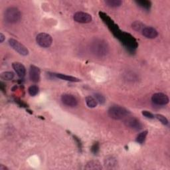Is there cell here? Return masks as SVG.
<instances>
[{
	"label": "cell",
	"instance_id": "ba28073f",
	"mask_svg": "<svg viewBox=\"0 0 170 170\" xmlns=\"http://www.w3.org/2000/svg\"><path fill=\"white\" fill-rule=\"evenodd\" d=\"M61 101L65 105L70 107H75L78 105V100L75 96L71 94H64L61 96Z\"/></svg>",
	"mask_w": 170,
	"mask_h": 170
},
{
	"label": "cell",
	"instance_id": "44dd1931",
	"mask_svg": "<svg viewBox=\"0 0 170 170\" xmlns=\"http://www.w3.org/2000/svg\"><path fill=\"white\" fill-rule=\"evenodd\" d=\"M155 118H156L159 122L164 125H168V120L166 118V117L162 114H155Z\"/></svg>",
	"mask_w": 170,
	"mask_h": 170
},
{
	"label": "cell",
	"instance_id": "2e32d148",
	"mask_svg": "<svg viewBox=\"0 0 170 170\" xmlns=\"http://www.w3.org/2000/svg\"><path fill=\"white\" fill-rule=\"evenodd\" d=\"M136 4L141 7L142 8L145 9H150L151 8V5H152V3L150 1H146V0H142V1H136Z\"/></svg>",
	"mask_w": 170,
	"mask_h": 170
},
{
	"label": "cell",
	"instance_id": "52a82bcc",
	"mask_svg": "<svg viewBox=\"0 0 170 170\" xmlns=\"http://www.w3.org/2000/svg\"><path fill=\"white\" fill-rule=\"evenodd\" d=\"M152 102L158 105H166L169 102L168 96L164 93H155L152 97Z\"/></svg>",
	"mask_w": 170,
	"mask_h": 170
},
{
	"label": "cell",
	"instance_id": "5b68a950",
	"mask_svg": "<svg viewBox=\"0 0 170 170\" xmlns=\"http://www.w3.org/2000/svg\"><path fill=\"white\" fill-rule=\"evenodd\" d=\"M9 44L13 49L16 51L19 54L23 55V56H26L29 54V51L27 49V48L24 46L23 44L19 42L18 41H17L14 39H9Z\"/></svg>",
	"mask_w": 170,
	"mask_h": 170
},
{
	"label": "cell",
	"instance_id": "8992f818",
	"mask_svg": "<svg viewBox=\"0 0 170 170\" xmlns=\"http://www.w3.org/2000/svg\"><path fill=\"white\" fill-rule=\"evenodd\" d=\"M73 19L76 22L80 23H88L92 22V17L89 13L79 12L75 13Z\"/></svg>",
	"mask_w": 170,
	"mask_h": 170
},
{
	"label": "cell",
	"instance_id": "30bf717a",
	"mask_svg": "<svg viewBox=\"0 0 170 170\" xmlns=\"http://www.w3.org/2000/svg\"><path fill=\"white\" fill-rule=\"evenodd\" d=\"M40 69L36 66L31 65L29 69V78L33 82H37L40 80Z\"/></svg>",
	"mask_w": 170,
	"mask_h": 170
},
{
	"label": "cell",
	"instance_id": "d6986e66",
	"mask_svg": "<svg viewBox=\"0 0 170 170\" xmlns=\"http://www.w3.org/2000/svg\"><path fill=\"white\" fill-rule=\"evenodd\" d=\"M147 135H148V131L147 130L142 132H141L140 134L138 135V136L136 138V142H138V143L142 144L145 142Z\"/></svg>",
	"mask_w": 170,
	"mask_h": 170
},
{
	"label": "cell",
	"instance_id": "7402d4cb",
	"mask_svg": "<svg viewBox=\"0 0 170 170\" xmlns=\"http://www.w3.org/2000/svg\"><path fill=\"white\" fill-rule=\"evenodd\" d=\"M95 98L97 100V102L100 103V105H103L105 102V96H102V95H100L99 93H96L95 95Z\"/></svg>",
	"mask_w": 170,
	"mask_h": 170
},
{
	"label": "cell",
	"instance_id": "d4e9b609",
	"mask_svg": "<svg viewBox=\"0 0 170 170\" xmlns=\"http://www.w3.org/2000/svg\"><path fill=\"white\" fill-rule=\"evenodd\" d=\"M106 164L108 165H115L116 164V160L115 159H114L112 157H110L109 159H106Z\"/></svg>",
	"mask_w": 170,
	"mask_h": 170
},
{
	"label": "cell",
	"instance_id": "7a4b0ae2",
	"mask_svg": "<svg viewBox=\"0 0 170 170\" xmlns=\"http://www.w3.org/2000/svg\"><path fill=\"white\" fill-rule=\"evenodd\" d=\"M4 17L7 22L9 23H16L22 18V13L19 9L15 7H10L4 13Z\"/></svg>",
	"mask_w": 170,
	"mask_h": 170
},
{
	"label": "cell",
	"instance_id": "6da1fadb",
	"mask_svg": "<svg viewBox=\"0 0 170 170\" xmlns=\"http://www.w3.org/2000/svg\"><path fill=\"white\" fill-rule=\"evenodd\" d=\"M108 113L111 118L114 120H122L130 114V112L126 108L120 106L110 107Z\"/></svg>",
	"mask_w": 170,
	"mask_h": 170
},
{
	"label": "cell",
	"instance_id": "9a60e30c",
	"mask_svg": "<svg viewBox=\"0 0 170 170\" xmlns=\"http://www.w3.org/2000/svg\"><path fill=\"white\" fill-rule=\"evenodd\" d=\"M86 169H101L102 166L98 162L91 161L89 162L85 168Z\"/></svg>",
	"mask_w": 170,
	"mask_h": 170
},
{
	"label": "cell",
	"instance_id": "3957f363",
	"mask_svg": "<svg viewBox=\"0 0 170 170\" xmlns=\"http://www.w3.org/2000/svg\"><path fill=\"white\" fill-rule=\"evenodd\" d=\"M92 48L96 55L103 56L108 53V47L106 42H104L102 40H98L93 43Z\"/></svg>",
	"mask_w": 170,
	"mask_h": 170
},
{
	"label": "cell",
	"instance_id": "4fadbf2b",
	"mask_svg": "<svg viewBox=\"0 0 170 170\" xmlns=\"http://www.w3.org/2000/svg\"><path fill=\"white\" fill-rule=\"evenodd\" d=\"M53 75L54 77H57L58 78H60L62 80H64V81H69V82H79L81 80L74 77H71V76H68L66 75H63V74H60V73H53Z\"/></svg>",
	"mask_w": 170,
	"mask_h": 170
},
{
	"label": "cell",
	"instance_id": "7c38bea8",
	"mask_svg": "<svg viewBox=\"0 0 170 170\" xmlns=\"http://www.w3.org/2000/svg\"><path fill=\"white\" fill-rule=\"evenodd\" d=\"M142 35L148 39H154L158 35V33L153 27H146L142 29Z\"/></svg>",
	"mask_w": 170,
	"mask_h": 170
},
{
	"label": "cell",
	"instance_id": "ac0fdd59",
	"mask_svg": "<svg viewBox=\"0 0 170 170\" xmlns=\"http://www.w3.org/2000/svg\"><path fill=\"white\" fill-rule=\"evenodd\" d=\"M0 77L3 81H11L14 78V74L12 72H3L0 75Z\"/></svg>",
	"mask_w": 170,
	"mask_h": 170
},
{
	"label": "cell",
	"instance_id": "603a6c76",
	"mask_svg": "<svg viewBox=\"0 0 170 170\" xmlns=\"http://www.w3.org/2000/svg\"><path fill=\"white\" fill-rule=\"evenodd\" d=\"M142 114L145 116V117H146L147 118H150V119H153L154 118V115L152 113H151L150 112H149V111H147V110H144V111H142Z\"/></svg>",
	"mask_w": 170,
	"mask_h": 170
},
{
	"label": "cell",
	"instance_id": "ffe728a7",
	"mask_svg": "<svg viewBox=\"0 0 170 170\" xmlns=\"http://www.w3.org/2000/svg\"><path fill=\"white\" fill-rule=\"evenodd\" d=\"M29 94L32 96H36L38 92H39V87L36 85H32L28 89Z\"/></svg>",
	"mask_w": 170,
	"mask_h": 170
},
{
	"label": "cell",
	"instance_id": "4316f807",
	"mask_svg": "<svg viewBox=\"0 0 170 170\" xmlns=\"http://www.w3.org/2000/svg\"><path fill=\"white\" fill-rule=\"evenodd\" d=\"M5 36L3 35V34L2 33H0V42L1 43H3V41L5 40Z\"/></svg>",
	"mask_w": 170,
	"mask_h": 170
},
{
	"label": "cell",
	"instance_id": "cb8c5ba5",
	"mask_svg": "<svg viewBox=\"0 0 170 170\" xmlns=\"http://www.w3.org/2000/svg\"><path fill=\"white\" fill-rule=\"evenodd\" d=\"M142 26H143V25L139 22H136L132 24V28L136 31H140L142 28Z\"/></svg>",
	"mask_w": 170,
	"mask_h": 170
},
{
	"label": "cell",
	"instance_id": "5bb4252c",
	"mask_svg": "<svg viewBox=\"0 0 170 170\" xmlns=\"http://www.w3.org/2000/svg\"><path fill=\"white\" fill-rule=\"evenodd\" d=\"M85 100H86V105H87L89 108H95V107L97 106V104H98V102H97V100H96L95 97L91 96H86Z\"/></svg>",
	"mask_w": 170,
	"mask_h": 170
},
{
	"label": "cell",
	"instance_id": "9c48e42d",
	"mask_svg": "<svg viewBox=\"0 0 170 170\" xmlns=\"http://www.w3.org/2000/svg\"><path fill=\"white\" fill-rule=\"evenodd\" d=\"M125 124H126L128 127L135 130H140L143 128V125H142L140 121L136 118H128L125 121Z\"/></svg>",
	"mask_w": 170,
	"mask_h": 170
},
{
	"label": "cell",
	"instance_id": "484cf974",
	"mask_svg": "<svg viewBox=\"0 0 170 170\" xmlns=\"http://www.w3.org/2000/svg\"><path fill=\"white\" fill-rule=\"evenodd\" d=\"M98 150H99V144H98V142H96V143H95V144L92 145V152H93L94 154H96L97 152H98Z\"/></svg>",
	"mask_w": 170,
	"mask_h": 170
},
{
	"label": "cell",
	"instance_id": "83f0119b",
	"mask_svg": "<svg viewBox=\"0 0 170 170\" xmlns=\"http://www.w3.org/2000/svg\"><path fill=\"white\" fill-rule=\"evenodd\" d=\"M8 169L5 166L3 165H0V170H8Z\"/></svg>",
	"mask_w": 170,
	"mask_h": 170
},
{
	"label": "cell",
	"instance_id": "277c9868",
	"mask_svg": "<svg viewBox=\"0 0 170 170\" xmlns=\"http://www.w3.org/2000/svg\"><path fill=\"white\" fill-rule=\"evenodd\" d=\"M36 41L40 47L43 48H48L52 45L53 39H52L50 35L46 33H41L37 35Z\"/></svg>",
	"mask_w": 170,
	"mask_h": 170
},
{
	"label": "cell",
	"instance_id": "e0dca14e",
	"mask_svg": "<svg viewBox=\"0 0 170 170\" xmlns=\"http://www.w3.org/2000/svg\"><path fill=\"white\" fill-rule=\"evenodd\" d=\"M105 2L107 5L111 8H118L122 3V2L120 0H106Z\"/></svg>",
	"mask_w": 170,
	"mask_h": 170
},
{
	"label": "cell",
	"instance_id": "8fae6325",
	"mask_svg": "<svg viewBox=\"0 0 170 170\" xmlns=\"http://www.w3.org/2000/svg\"><path fill=\"white\" fill-rule=\"evenodd\" d=\"M12 67L13 69H14V71H15L17 75H18L19 77L23 78L25 77V75L26 74V69L23 64L19 62H13Z\"/></svg>",
	"mask_w": 170,
	"mask_h": 170
}]
</instances>
